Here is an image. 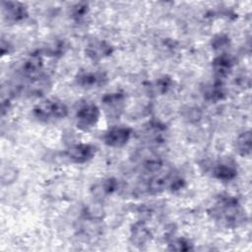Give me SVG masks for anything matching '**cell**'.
Returning a JSON list of instances; mask_svg holds the SVG:
<instances>
[{
	"mask_svg": "<svg viewBox=\"0 0 252 252\" xmlns=\"http://www.w3.org/2000/svg\"><path fill=\"white\" fill-rule=\"evenodd\" d=\"M32 113L38 120L47 122L66 117L68 114V108L62 101L46 99L36 104L32 109Z\"/></svg>",
	"mask_w": 252,
	"mask_h": 252,
	"instance_id": "obj_2",
	"label": "cell"
},
{
	"mask_svg": "<svg viewBox=\"0 0 252 252\" xmlns=\"http://www.w3.org/2000/svg\"><path fill=\"white\" fill-rule=\"evenodd\" d=\"M112 53V47L105 41L96 40L90 43L86 48L87 56L93 61H99L100 59L109 56Z\"/></svg>",
	"mask_w": 252,
	"mask_h": 252,
	"instance_id": "obj_8",
	"label": "cell"
},
{
	"mask_svg": "<svg viewBox=\"0 0 252 252\" xmlns=\"http://www.w3.org/2000/svg\"><path fill=\"white\" fill-rule=\"evenodd\" d=\"M3 13L5 18L12 23L20 22L28 16L26 6L20 2H3Z\"/></svg>",
	"mask_w": 252,
	"mask_h": 252,
	"instance_id": "obj_7",
	"label": "cell"
},
{
	"mask_svg": "<svg viewBox=\"0 0 252 252\" xmlns=\"http://www.w3.org/2000/svg\"><path fill=\"white\" fill-rule=\"evenodd\" d=\"M24 73L31 79H38L42 70V58L39 54H32L24 64Z\"/></svg>",
	"mask_w": 252,
	"mask_h": 252,
	"instance_id": "obj_10",
	"label": "cell"
},
{
	"mask_svg": "<svg viewBox=\"0 0 252 252\" xmlns=\"http://www.w3.org/2000/svg\"><path fill=\"white\" fill-rule=\"evenodd\" d=\"M223 90H222V86L220 83L217 82L214 85L210 86L207 90V92L205 93V96L207 97V99L212 100V101H217L219 99H220L223 95Z\"/></svg>",
	"mask_w": 252,
	"mask_h": 252,
	"instance_id": "obj_15",
	"label": "cell"
},
{
	"mask_svg": "<svg viewBox=\"0 0 252 252\" xmlns=\"http://www.w3.org/2000/svg\"><path fill=\"white\" fill-rule=\"evenodd\" d=\"M105 80V78L102 76V74H97V73H90V72H83L81 73L78 78V84H80L83 87H94L97 86L102 83V81Z\"/></svg>",
	"mask_w": 252,
	"mask_h": 252,
	"instance_id": "obj_14",
	"label": "cell"
},
{
	"mask_svg": "<svg viewBox=\"0 0 252 252\" xmlns=\"http://www.w3.org/2000/svg\"><path fill=\"white\" fill-rule=\"evenodd\" d=\"M99 114V108L94 103L88 102L83 104L76 114L77 127L83 131L90 130L98 121Z\"/></svg>",
	"mask_w": 252,
	"mask_h": 252,
	"instance_id": "obj_3",
	"label": "cell"
},
{
	"mask_svg": "<svg viewBox=\"0 0 252 252\" xmlns=\"http://www.w3.org/2000/svg\"><path fill=\"white\" fill-rule=\"evenodd\" d=\"M131 129L128 127L117 126L109 129L103 137L105 145L112 148H120L126 145L131 137Z\"/></svg>",
	"mask_w": 252,
	"mask_h": 252,
	"instance_id": "obj_4",
	"label": "cell"
},
{
	"mask_svg": "<svg viewBox=\"0 0 252 252\" xmlns=\"http://www.w3.org/2000/svg\"><path fill=\"white\" fill-rule=\"evenodd\" d=\"M235 148L238 154L242 157H247L251 154V133L245 131L241 133L235 142Z\"/></svg>",
	"mask_w": 252,
	"mask_h": 252,
	"instance_id": "obj_13",
	"label": "cell"
},
{
	"mask_svg": "<svg viewBox=\"0 0 252 252\" xmlns=\"http://www.w3.org/2000/svg\"><path fill=\"white\" fill-rule=\"evenodd\" d=\"M232 60L228 55L221 54L213 61V69L216 75L221 78L228 75L232 68Z\"/></svg>",
	"mask_w": 252,
	"mask_h": 252,
	"instance_id": "obj_12",
	"label": "cell"
},
{
	"mask_svg": "<svg viewBox=\"0 0 252 252\" xmlns=\"http://www.w3.org/2000/svg\"><path fill=\"white\" fill-rule=\"evenodd\" d=\"M116 186H117L116 180L113 179V178H109V179L104 181V183H103V190L106 193H111V192H113L116 189Z\"/></svg>",
	"mask_w": 252,
	"mask_h": 252,
	"instance_id": "obj_17",
	"label": "cell"
},
{
	"mask_svg": "<svg viewBox=\"0 0 252 252\" xmlns=\"http://www.w3.org/2000/svg\"><path fill=\"white\" fill-rule=\"evenodd\" d=\"M88 6L87 5H78L76 8H75V11H74V16L77 17V18H82L85 16L86 12L88 11Z\"/></svg>",
	"mask_w": 252,
	"mask_h": 252,
	"instance_id": "obj_18",
	"label": "cell"
},
{
	"mask_svg": "<svg viewBox=\"0 0 252 252\" xmlns=\"http://www.w3.org/2000/svg\"><path fill=\"white\" fill-rule=\"evenodd\" d=\"M209 215L213 220L225 227H236L245 220L243 212L238 200L228 194H221L209 210Z\"/></svg>",
	"mask_w": 252,
	"mask_h": 252,
	"instance_id": "obj_1",
	"label": "cell"
},
{
	"mask_svg": "<svg viewBox=\"0 0 252 252\" xmlns=\"http://www.w3.org/2000/svg\"><path fill=\"white\" fill-rule=\"evenodd\" d=\"M131 238L135 245H145L151 238L150 229L144 222H137L132 228Z\"/></svg>",
	"mask_w": 252,
	"mask_h": 252,
	"instance_id": "obj_11",
	"label": "cell"
},
{
	"mask_svg": "<svg viewBox=\"0 0 252 252\" xmlns=\"http://www.w3.org/2000/svg\"><path fill=\"white\" fill-rule=\"evenodd\" d=\"M168 245L171 250H177V251H188L193 249L191 242L185 238H176L172 242H170V244Z\"/></svg>",
	"mask_w": 252,
	"mask_h": 252,
	"instance_id": "obj_16",
	"label": "cell"
},
{
	"mask_svg": "<svg viewBox=\"0 0 252 252\" xmlns=\"http://www.w3.org/2000/svg\"><path fill=\"white\" fill-rule=\"evenodd\" d=\"M213 176L221 181H230L237 175L235 163L231 160H222L217 162L213 167Z\"/></svg>",
	"mask_w": 252,
	"mask_h": 252,
	"instance_id": "obj_6",
	"label": "cell"
},
{
	"mask_svg": "<svg viewBox=\"0 0 252 252\" xmlns=\"http://www.w3.org/2000/svg\"><path fill=\"white\" fill-rule=\"evenodd\" d=\"M102 102L105 106L107 112L110 113V116H119L122 111L124 104V96L119 93L108 94L102 98Z\"/></svg>",
	"mask_w": 252,
	"mask_h": 252,
	"instance_id": "obj_9",
	"label": "cell"
},
{
	"mask_svg": "<svg viewBox=\"0 0 252 252\" xmlns=\"http://www.w3.org/2000/svg\"><path fill=\"white\" fill-rule=\"evenodd\" d=\"M95 154V147L90 144H76L67 150V157L75 163H85L92 159Z\"/></svg>",
	"mask_w": 252,
	"mask_h": 252,
	"instance_id": "obj_5",
	"label": "cell"
}]
</instances>
